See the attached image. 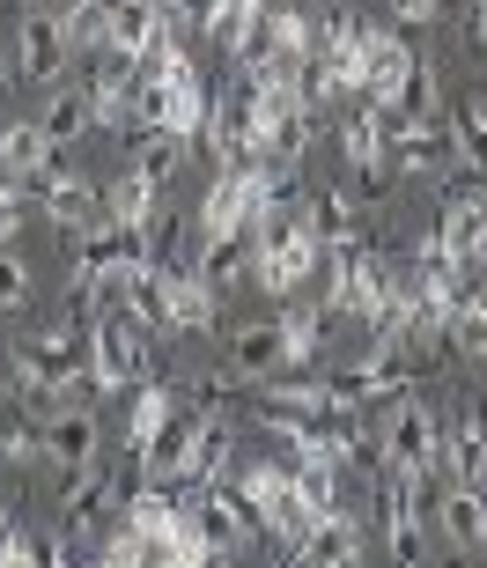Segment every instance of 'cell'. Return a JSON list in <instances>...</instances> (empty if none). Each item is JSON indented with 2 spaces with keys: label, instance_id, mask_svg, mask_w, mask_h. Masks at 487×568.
<instances>
[{
  "label": "cell",
  "instance_id": "1",
  "mask_svg": "<svg viewBox=\"0 0 487 568\" xmlns=\"http://www.w3.org/2000/svg\"><path fill=\"white\" fill-rule=\"evenodd\" d=\"M141 377H155L149 325H133L126 311H104V317H97V333H89L82 392H89V399H111V392H133Z\"/></svg>",
  "mask_w": 487,
  "mask_h": 568
},
{
  "label": "cell",
  "instance_id": "2",
  "mask_svg": "<svg viewBox=\"0 0 487 568\" xmlns=\"http://www.w3.org/2000/svg\"><path fill=\"white\" fill-rule=\"evenodd\" d=\"M384 473H414V480L444 473V422L428 414L422 392H399L384 414Z\"/></svg>",
  "mask_w": 487,
  "mask_h": 568
},
{
  "label": "cell",
  "instance_id": "3",
  "mask_svg": "<svg viewBox=\"0 0 487 568\" xmlns=\"http://www.w3.org/2000/svg\"><path fill=\"white\" fill-rule=\"evenodd\" d=\"M67 60H74L67 8H30V16L16 22V74H30V82H60Z\"/></svg>",
  "mask_w": 487,
  "mask_h": 568
},
{
  "label": "cell",
  "instance_id": "4",
  "mask_svg": "<svg viewBox=\"0 0 487 568\" xmlns=\"http://www.w3.org/2000/svg\"><path fill=\"white\" fill-rule=\"evenodd\" d=\"M97 443H104V428H97L89 399H67L60 414H44V465H60L67 480H74L82 465H97Z\"/></svg>",
  "mask_w": 487,
  "mask_h": 568
},
{
  "label": "cell",
  "instance_id": "5",
  "mask_svg": "<svg viewBox=\"0 0 487 568\" xmlns=\"http://www.w3.org/2000/svg\"><path fill=\"white\" fill-rule=\"evenodd\" d=\"M192 436H200V414L192 406H177L155 436H141L133 450H141V480H170V487H185V465H192Z\"/></svg>",
  "mask_w": 487,
  "mask_h": 568
},
{
  "label": "cell",
  "instance_id": "6",
  "mask_svg": "<svg viewBox=\"0 0 487 568\" xmlns=\"http://www.w3.org/2000/svg\"><path fill=\"white\" fill-rule=\"evenodd\" d=\"M170 30H177V22H170L163 8H155V0H119V16H111L104 52H111V60H126V67H141V60L155 52V44L170 38Z\"/></svg>",
  "mask_w": 487,
  "mask_h": 568
},
{
  "label": "cell",
  "instance_id": "7",
  "mask_svg": "<svg viewBox=\"0 0 487 568\" xmlns=\"http://www.w3.org/2000/svg\"><path fill=\"white\" fill-rule=\"evenodd\" d=\"M38 200H44V214H52L60 230H74V236L104 222V185H97V178H82V170H60V178H44Z\"/></svg>",
  "mask_w": 487,
  "mask_h": 568
},
{
  "label": "cell",
  "instance_id": "8",
  "mask_svg": "<svg viewBox=\"0 0 487 568\" xmlns=\"http://www.w3.org/2000/svg\"><path fill=\"white\" fill-rule=\"evenodd\" d=\"M436 531H444L450 547L480 554V547H487V495H480L473 480H450L444 495H436Z\"/></svg>",
  "mask_w": 487,
  "mask_h": 568
},
{
  "label": "cell",
  "instance_id": "9",
  "mask_svg": "<svg viewBox=\"0 0 487 568\" xmlns=\"http://www.w3.org/2000/svg\"><path fill=\"white\" fill-rule=\"evenodd\" d=\"M52 155H60V141L44 133V119H8V126H0V170H8L16 185H38Z\"/></svg>",
  "mask_w": 487,
  "mask_h": 568
},
{
  "label": "cell",
  "instance_id": "10",
  "mask_svg": "<svg viewBox=\"0 0 487 568\" xmlns=\"http://www.w3.org/2000/svg\"><path fill=\"white\" fill-rule=\"evenodd\" d=\"M288 554H296V561H311V568H355L369 547H362V525H355V517H347V509H333V517H318V525L303 531V547H288Z\"/></svg>",
  "mask_w": 487,
  "mask_h": 568
},
{
  "label": "cell",
  "instance_id": "11",
  "mask_svg": "<svg viewBox=\"0 0 487 568\" xmlns=\"http://www.w3.org/2000/svg\"><path fill=\"white\" fill-rule=\"evenodd\" d=\"M362 60H369V89H362V104H392V97H399L406 89V74H414V44L399 38V30H369V52H362Z\"/></svg>",
  "mask_w": 487,
  "mask_h": 568
},
{
  "label": "cell",
  "instance_id": "12",
  "mask_svg": "<svg viewBox=\"0 0 487 568\" xmlns=\"http://www.w3.org/2000/svg\"><path fill=\"white\" fill-rule=\"evenodd\" d=\"M230 369H244V377H274V369H288V339H281V317H252V325H236L230 333Z\"/></svg>",
  "mask_w": 487,
  "mask_h": 568
},
{
  "label": "cell",
  "instance_id": "13",
  "mask_svg": "<svg viewBox=\"0 0 487 568\" xmlns=\"http://www.w3.org/2000/svg\"><path fill=\"white\" fill-rule=\"evenodd\" d=\"M444 163H458V133L444 119H422V126H406L392 141V170H406V178H428V170H444Z\"/></svg>",
  "mask_w": 487,
  "mask_h": 568
},
{
  "label": "cell",
  "instance_id": "14",
  "mask_svg": "<svg viewBox=\"0 0 487 568\" xmlns=\"http://www.w3.org/2000/svg\"><path fill=\"white\" fill-rule=\"evenodd\" d=\"M230 465H236V428H230V414H200V436H192L185 487H214V480H230Z\"/></svg>",
  "mask_w": 487,
  "mask_h": 568
},
{
  "label": "cell",
  "instance_id": "15",
  "mask_svg": "<svg viewBox=\"0 0 487 568\" xmlns=\"http://www.w3.org/2000/svg\"><path fill=\"white\" fill-rule=\"evenodd\" d=\"M214 303H222V288H214L200 266H170V333H214Z\"/></svg>",
  "mask_w": 487,
  "mask_h": 568
},
{
  "label": "cell",
  "instance_id": "16",
  "mask_svg": "<svg viewBox=\"0 0 487 568\" xmlns=\"http://www.w3.org/2000/svg\"><path fill=\"white\" fill-rule=\"evenodd\" d=\"M119 517V480H111L104 465H82L74 480H67V525L74 531H97Z\"/></svg>",
  "mask_w": 487,
  "mask_h": 568
},
{
  "label": "cell",
  "instance_id": "17",
  "mask_svg": "<svg viewBox=\"0 0 487 568\" xmlns=\"http://www.w3.org/2000/svg\"><path fill=\"white\" fill-rule=\"evenodd\" d=\"M444 473L480 487V473H487V414L480 406H466V414L444 428Z\"/></svg>",
  "mask_w": 487,
  "mask_h": 568
},
{
  "label": "cell",
  "instance_id": "18",
  "mask_svg": "<svg viewBox=\"0 0 487 568\" xmlns=\"http://www.w3.org/2000/svg\"><path fill=\"white\" fill-rule=\"evenodd\" d=\"M200 230L207 236H230V230H252V185H244V170H222L200 200Z\"/></svg>",
  "mask_w": 487,
  "mask_h": 568
},
{
  "label": "cell",
  "instance_id": "19",
  "mask_svg": "<svg viewBox=\"0 0 487 568\" xmlns=\"http://www.w3.org/2000/svg\"><path fill=\"white\" fill-rule=\"evenodd\" d=\"M339 155H347V163H355L362 178H369V185H377L384 170H392V133H384L377 119H369V111H355V119H347V126H339Z\"/></svg>",
  "mask_w": 487,
  "mask_h": 568
},
{
  "label": "cell",
  "instance_id": "20",
  "mask_svg": "<svg viewBox=\"0 0 487 568\" xmlns=\"http://www.w3.org/2000/svg\"><path fill=\"white\" fill-rule=\"evenodd\" d=\"M185 148H192L185 133H170V126H149V133H141V141H133V163H126V170H141V178H149V185L163 192L170 178L185 170Z\"/></svg>",
  "mask_w": 487,
  "mask_h": 568
},
{
  "label": "cell",
  "instance_id": "21",
  "mask_svg": "<svg viewBox=\"0 0 487 568\" xmlns=\"http://www.w3.org/2000/svg\"><path fill=\"white\" fill-rule=\"evenodd\" d=\"M200 274L214 288H236V281L252 274V230H230V236H207V252H200Z\"/></svg>",
  "mask_w": 487,
  "mask_h": 568
},
{
  "label": "cell",
  "instance_id": "22",
  "mask_svg": "<svg viewBox=\"0 0 487 568\" xmlns=\"http://www.w3.org/2000/svg\"><path fill=\"white\" fill-rule=\"evenodd\" d=\"M44 133L60 148H74L82 133H97V104H89V89H52V104H44Z\"/></svg>",
  "mask_w": 487,
  "mask_h": 568
},
{
  "label": "cell",
  "instance_id": "23",
  "mask_svg": "<svg viewBox=\"0 0 487 568\" xmlns=\"http://www.w3.org/2000/svg\"><path fill=\"white\" fill-rule=\"evenodd\" d=\"M149 214H155V185L141 178V170H126V178H111V185H104V222L149 230Z\"/></svg>",
  "mask_w": 487,
  "mask_h": 568
},
{
  "label": "cell",
  "instance_id": "24",
  "mask_svg": "<svg viewBox=\"0 0 487 568\" xmlns=\"http://www.w3.org/2000/svg\"><path fill=\"white\" fill-rule=\"evenodd\" d=\"M303 230L318 236V244L355 236V192H311V200H303Z\"/></svg>",
  "mask_w": 487,
  "mask_h": 568
},
{
  "label": "cell",
  "instance_id": "25",
  "mask_svg": "<svg viewBox=\"0 0 487 568\" xmlns=\"http://www.w3.org/2000/svg\"><path fill=\"white\" fill-rule=\"evenodd\" d=\"M111 16H119V0H67V38H74V52H104Z\"/></svg>",
  "mask_w": 487,
  "mask_h": 568
},
{
  "label": "cell",
  "instance_id": "26",
  "mask_svg": "<svg viewBox=\"0 0 487 568\" xmlns=\"http://www.w3.org/2000/svg\"><path fill=\"white\" fill-rule=\"evenodd\" d=\"M177 406H185V399H177V392H170L163 377H141V384H133V443L155 436V428H163L170 414H177Z\"/></svg>",
  "mask_w": 487,
  "mask_h": 568
},
{
  "label": "cell",
  "instance_id": "27",
  "mask_svg": "<svg viewBox=\"0 0 487 568\" xmlns=\"http://www.w3.org/2000/svg\"><path fill=\"white\" fill-rule=\"evenodd\" d=\"M450 133H458V163H466L473 178H487V97H473V104H458V119H450Z\"/></svg>",
  "mask_w": 487,
  "mask_h": 568
},
{
  "label": "cell",
  "instance_id": "28",
  "mask_svg": "<svg viewBox=\"0 0 487 568\" xmlns=\"http://www.w3.org/2000/svg\"><path fill=\"white\" fill-rule=\"evenodd\" d=\"M450 347L458 355H487V295H458L450 303Z\"/></svg>",
  "mask_w": 487,
  "mask_h": 568
},
{
  "label": "cell",
  "instance_id": "29",
  "mask_svg": "<svg viewBox=\"0 0 487 568\" xmlns=\"http://www.w3.org/2000/svg\"><path fill=\"white\" fill-rule=\"evenodd\" d=\"M392 104H399L414 126H422V119H444V82H436V67H414V74H406V89L392 97Z\"/></svg>",
  "mask_w": 487,
  "mask_h": 568
},
{
  "label": "cell",
  "instance_id": "30",
  "mask_svg": "<svg viewBox=\"0 0 487 568\" xmlns=\"http://www.w3.org/2000/svg\"><path fill=\"white\" fill-rule=\"evenodd\" d=\"M281 339H288V369L311 362L325 347V311H288V317H281Z\"/></svg>",
  "mask_w": 487,
  "mask_h": 568
},
{
  "label": "cell",
  "instance_id": "31",
  "mask_svg": "<svg viewBox=\"0 0 487 568\" xmlns=\"http://www.w3.org/2000/svg\"><path fill=\"white\" fill-rule=\"evenodd\" d=\"M44 458V422H8L0 428V465H38Z\"/></svg>",
  "mask_w": 487,
  "mask_h": 568
},
{
  "label": "cell",
  "instance_id": "32",
  "mask_svg": "<svg viewBox=\"0 0 487 568\" xmlns=\"http://www.w3.org/2000/svg\"><path fill=\"white\" fill-rule=\"evenodd\" d=\"M97 561H111V568H126V561H155V539L141 525H119L104 539V547H97Z\"/></svg>",
  "mask_w": 487,
  "mask_h": 568
},
{
  "label": "cell",
  "instance_id": "33",
  "mask_svg": "<svg viewBox=\"0 0 487 568\" xmlns=\"http://www.w3.org/2000/svg\"><path fill=\"white\" fill-rule=\"evenodd\" d=\"M0 311H30V266L16 258V244H0Z\"/></svg>",
  "mask_w": 487,
  "mask_h": 568
},
{
  "label": "cell",
  "instance_id": "34",
  "mask_svg": "<svg viewBox=\"0 0 487 568\" xmlns=\"http://www.w3.org/2000/svg\"><path fill=\"white\" fill-rule=\"evenodd\" d=\"M22 561H44V539H30L16 517H0V568H22Z\"/></svg>",
  "mask_w": 487,
  "mask_h": 568
},
{
  "label": "cell",
  "instance_id": "35",
  "mask_svg": "<svg viewBox=\"0 0 487 568\" xmlns=\"http://www.w3.org/2000/svg\"><path fill=\"white\" fill-rule=\"evenodd\" d=\"M436 16H444V0H392V22H406V30H422Z\"/></svg>",
  "mask_w": 487,
  "mask_h": 568
},
{
  "label": "cell",
  "instance_id": "36",
  "mask_svg": "<svg viewBox=\"0 0 487 568\" xmlns=\"http://www.w3.org/2000/svg\"><path fill=\"white\" fill-rule=\"evenodd\" d=\"M44 561H60V568H67V561H74V525H67V531H60V539H44Z\"/></svg>",
  "mask_w": 487,
  "mask_h": 568
},
{
  "label": "cell",
  "instance_id": "37",
  "mask_svg": "<svg viewBox=\"0 0 487 568\" xmlns=\"http://www.w3.org/2000/svg\"><path fill=\"white\" fill-rule=\"evenodd\" d=\"M473 52H487V0H473Z\"/></svg>",
  "mask_w": 487,
  "mask_h": 568
},
{
  "label": "cell",
  "instance_id": "38",
  "mask_svg": "<svg viewBox=\"0 0 487 568\" xmlns=\"http://www.w3.org/2000/svg\"><path fill=\"white\" fill-rule=\"evenodd\" d=\"M8 67H16V52H8V44H0V82H8Z\"/></svg>",
  "mask_w": 487,
  "mask_h": 568
},
{
  "label": "cell",
  "instance_id": "39",
  "mask_svg": "<svg viewBox=\"0 0 487 568\" xmlns=\"http://www.w3.org/2000/svg\"><path fill=\"white\" fill-rule=\"evenodd\" d=\"M30 8H67V0H30Z\"/></svg>",
  "mask_w": 487,
  "mask_h": 568
},
{
  "label": "cell",
  "instance_id": "40",
  "mask_svg": "<svg viewBox=\"0 0 487 568\" xmlns=\"http://www.w3.org/2000/svg\"><path fill=\"white\" fill-rule=\"evenodd\" d=\"M480 252H487V244H480Z\"/></svg>",
  "mask_w": 487,
  "mask_h": 568
}]
</instances>
